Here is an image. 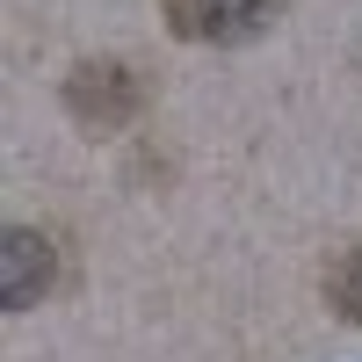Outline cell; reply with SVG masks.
Listing matches in <instances>:
<instances>
[{"label": "cell", "mask_w": 362, "mask_h": 362, "mask_svg": "<svg viewBox=\"0 0 362 362\" xmlns=\"http://www.w3.org/2000/svg\"><path fill=\"white\" fill-rule=\"evenodd\" d=\"M66 109L80 116L87 131H124V124H138V109H145V80H138V66L87 58V66L66 73Z\"/></svg>", "instance_id": "obj_1"}, {"label": "cell", "mask_w": 362, "mask_h": 362, "mask_svg": "<svg viewBox=\"0 0 362 362\" xmlns=\"http://www.w3.org/2000/svg\"><path fill=\"white\" fill-rule=\"evenodd\" d=\"M326 297H334V312L362 326V247L334 261V276H326Z\"/></svg>", "instance_id": "obj_4"}, {"label": "cell", "mask_w": 362, "mask_h": 362, "mask_svg": "<svg viewBox=\"0 0 362 362\" xmlns=\"http://www.w3.org/2000/svg\"><path fill=\"white\" fill-rule=\"evenodd\" d=\"M51 283H58V247H51L44 232L15 225L8 239H0V305H8V312H29Z\"/></svg>", "instance_id": "obj_3"}, {"label": "cell", "mask_w": 362, "mask_h": 362, "mask_svg": "<svg viewBox=\"0 0 362 362\" xmlns=\"http://www.w3.org/2000/svg\"><path fill=\"white\" fill-rule=\"evenodd\" d=\"M283 0H167V29L189 44H247L276 22Z\"/></svg>", "instance_id": "obj_2"}]
</instances>
